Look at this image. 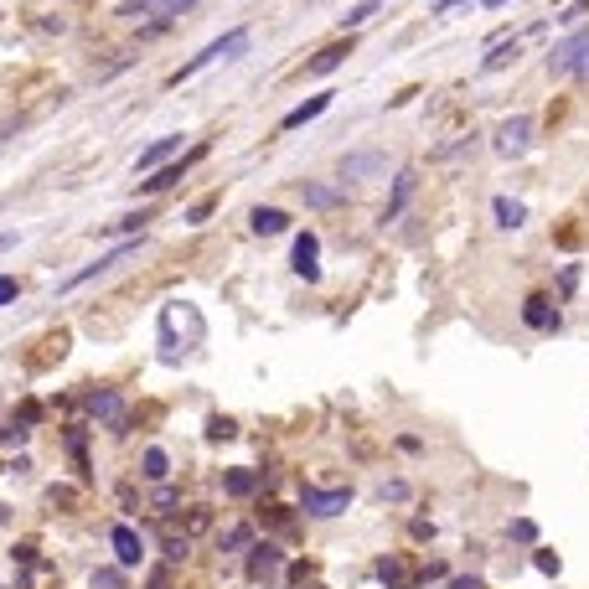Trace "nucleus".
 I'll return each instance as SVG.
<instances>
[{"label": "nucleus", "instance_id": "f257e3e1", "mask_svg": "<svg viewBox=\"0 0 589 589\" xmlns=\"http://www.w3.org/2000/svg\"><path fill=\"white\" fill-rule=\"evenodd\" d=\"M248 52V26H233V31H223L217 42H207L192 62H181V68L171 73V88H181L186 78H197L202 68H212V62H233V57H243Z\"/></svg>", "mask_w": 589, "mask_h": 589}, {"label": "nucleus", "instance_id": "f03ea898", "mask_svg": "<svg viewBox=\"0 0 589 589\" xmlns=\"http://www.w3.org/2000/svg\"><path fill=\"white\" fill-rule=\"evenodd\" d=\"M527 145H533V114H512L496 124V155L517 161V155H527Z\"/></svg>", "mask_w": 589, "mask_h": 589}, {"label": "nucleus", "instance_id": "7ed1b4c3", "mask_svg": "<svg viewBox=\"0 0 589 589\" xmlns=\"http://www.w3.org/2000/svg\"><path fill=\"white\" fill-rule=\"evenodd\" d=\"M300 507L310 517H336V512H347L352 507V491L341 486V491H321V486H300Z\"/></svg>", "mask_w": 589, "mask_h": 589}, {"label": "nucleus", "instance_id": "20e7f679", "mask_svg": "<svg viewBox=\"0 0 589 589\" xmlns=\"http://www.w3.org/2000/svg\"><path fill=\"white\" fill-rule=\"evenodd\" d=\"M341 181H372V176H383L388 171V155L383 150H352V155H341Z\"/></svg>", "mask_w": 589, "mask_h": 589}, {"label": "nucleus", "instance_id": "39448f33", "mask_svg": "<svg viewBox=\"0 0 589 589\" xmlns=\"http://www.w3.org/2000/svg\"><path fill=\"white\" fill-rule=\"evenodd\" d=\"M130 254H140V238H130V243H119V248H109V254L99 259V264H88V269H78L73 279H62V290H78V285H88V279H99V274H109L114 264H124Z\"/></svg>", "mask_w": 589, "mask_h": 589}, {"label": "nucleus", "instance_id": "423d86ee", "mask_svg": "<svg viewBox=\"0 0 589 589\" xmlns=\"http://www.w3.org/2000/svg\"><path fill=\"white\" fill-rule=\"evenodd\" d=\"M584 47H589V26H579L574 37H564V42L548 52V73H574L579 57H584Z\"/></svg>", "mask_w": 589, "mask_h": 589}, {"label": "nucleus", "instance_id": "0eeeda50", "mask_svg": "<svg viewBox=\"0 0 589 589\" xmlns=\"http://www.w3.org/2000/svg\"><path fill=\"white\" fill-rule=\"evenodd\" d=\"M109 543H114V558H119V569H135L140 558H145V543H140V533L130 522H119L114 533H109Z\"/></svg>", "mask_w": 589, "mask_h": 589}, {"label": "nucleus", "instance_id": "6e6552de", "mask_svg": "<svg viewBox=\"0 0 589 589\" xmlns=\"http://www.w3.org/2000/svg\"><path fill=\"white\" fill-rule=\"evenodd\" d=\"M290 264H295L300 279H321V238H316V233H300V238H295V259H290Z\"/></svg>", "mask_w": 589, "mask_h": 589}, {"label": "nucleus", "instance_id": "1a4fd4ad", "mask_svg": "<svg viewBox=\"0 0 589 589\" xmlns=\"http://www.w3.org/2000/svg\"><path fill=\"white\" fill-rule=\"evenodd\" d=\"M248 228H254L259 238H279L290 228V212L285 207H254V212H248Z\"/></svg>", "mask_w": 589, "mask_h": 589}, {"label": "nucleus", "instance_id": "9d476101", "mask_svg": "<svg viewBox=\"0 0 589 589\" xmlns=\"http://www.w3.org/2000/svg\"><path fill=\"white\" fill-rule=\"evenodd\" d=\"M176 150H181V135H161V140H155L150 150H140V161H135V176H150V171L161 166V161H171Z\"/></svg>", "mask_w": 589, "mask_h": 589}, {"label": "nucleus", "instance_id": "9b49d317", "mask_svg": "<svg viewBox=\"0 0 589 589\" xmlns=\"http://www.w3.org/2000/svg\"><path fill=\"white\" fill-rule=\"evenodd\" d=\"M522 321L533 326V331H558V310H553L548 295H533V300L522 305Z\"/></svg>", "mask_w": 589, "mask_h": 589}, {"label": "nucleus", "instance_id": "f8f14e48", "mask_svg": "<svg viewBox=\"0 0 589 589\" xmlns=\"http://www.w3.org/2000/svg\"><path fill=\"white\" fill-rule=\"evenodd\" d=\"M274 569H279V548L274 543H254V548H248V579H264Z\"/></svg>", "mask_w": 589, "mask_h": 589}, {"label": "nucleus", "instance_id": "ddd939ff", "mask_svg": "<svg viewBox=\"0 0 589 589\" xmlns=\"http://www.w3.org/2000/svg\"><path fill=\"white\" fill-rule=\"evenodd\" d=\"M331 109V93H316V99H305L300 109H290L285 114V130H300V124H310V119H321Z\"/></svg>", "mask_w": 589, "mask_h": 589}, {"label": "nucleus", "instance_id": "4468645a", "mask_svg": "<svg viewBox=\"0 0 589 589\" xmlns=\"http://www.w3.org/2000/svg\"><path fill=\"white\" fill-rule=\"evenodd\" d=\"M378 579L388 584V589H414V569L409 564H403V558H383V564H378Z\"/></svg>", "mask_w": 589, "mask_h": 589}, {"label": "nucleus", "instance_id": "2eb2a0df", "mask_svg": "<svg viewBox=\"0 0 589 589\" xmlns=\"http://www.w3.org/2000/svg\"><path fill=\"white\" fill-rule=\"evenodd\" d=\"M414 181H419L414 171H398V176H393V202L383 207V223H393V217L403 212V202H409V197H414Z\"/></svg>", "mask_w": 589, "mask_h": 589}, {"label": "nucleus", "instance_id": "dca6fc26", "mask_svg": "<svg viewBox=\"0 0 589 589\" xmlns=\"http://www.w3.org/2000/svg\"><path fill=\"white\" fill-rule=\"evenodd\" d=\"M491 212H496V228H507V233L527 223V207H522L517 197H496V202H491Z\"/></svg>", "mask_w": 589, "mask_h": 589}, {"label": "nucleus", "instance_id": "f3484780", "mask_svg": "<svg viewBox=\"0 0 589 589\" xmlns=\"http://www.w3.org/2000/svg\"><path fill=\"white\" fill-rule=\"evenodd\" d=\"M341 57H352V42H336V47H326V52H316V57H310V73H316V78H326V73H336V68H341Z\"/></svg>", "mask_w": 589, "mask_h": 589}, {"label": "nucleus", "instance_id": "a211bd4d", "mask_svg": "<svg viewBox=\"0 0 589 589\" xmlns=\"http://www.w3.org/2000/svg\"><path fill=\"white\" fill-rule=\"evenodd\" d=\"M300 192L310 207H341L347 202V192H336V186H321V181H300Z\"/></svg>", "mask_w": 589, "mask_h": 589}, {"label": "nucleus", "instance_id": "6ab92c4d", "mask_svg": "<svg viewBox=\"0 0 589 589\" xmlns=\"http://www.w3.org/2000/svg\"><path fill=\"white\" fill-rule=\"evenodd\" d=\"M197 0H150V16H155V26H166V21H176V16H186Z\"/></svg>", "mask_w": 589, "mask_h": 589}, {"label": "nucleus", "instance_id": "aec40b11", "mask_svg": "<svg viewBox=\"0 0 589 589\" xmlns=\"http://www.w3.org/2000/svg\"><path fill=\"white\" fill-rule=\"evenodd\" d=\"M88 409L99 414V419H114V424H119V393H114V388H99V393H88Z\"/></svg>", "mask_w": 589, "mask_h": 589}, {"label": "nucleus", "instance_id": "412c9836", "mask_svg": "<svg viewBox=\"0 0 589 589\" xmlns=\"http://www.w3.org/2000/svg\"><path fill=\"white\" fill-rule=\"evenodd\" d=\"M223 491H228V496H254V491H259V476H254V471H228V476H223Z\"/></svg>", "mask_w": 589, "mask_h": 589}, {"label": "nucleus", "instance_id": "4be33fe9", "mask_svg": "<svg viewBox=\"0 0 589 589\" xmlns=\"http://www.w3.org/2000/svg\"><path fill=\"white\" fill-rule=\"evenodd\" d=\"M186 161H192V155H186ZM186 161H181V166H166V171H155L150 181H140V192H166V186H176L181 171H186Z\"/></svg>", "mask_w": 589, "mask_h": 589}, {"label": "nucleus", "instance_id": "5701e85b", "mask_svg": "<svg viewBox=\"0 0 589 589\" xmlns=\"http://www.w3.org/2000/svg\"><path fill=\"white\" fill-rule=\"evenodd\" d=\"M512 57H517V42H502V47H491V57L481 62V73H502Z\"/></svg>", "mask_w": 589, "mask_h": 589}, {"label": "nucleus", "instance_id": "b1692460", "mask_svg": "<svg viewBox=\"0 0 589 589\" xmlns=\"http://www.w3.org/2000/svg\"><path fill=\"white\" fill-rule=\"evenodd\" d=\"M378 6H383V0H357V6L341 16V26H367L372 16H378Z\"/></svg>", "mask_w": 589, "mask_h": 589}, {"label": "nucleus", "instance_id": "393cba45", "mask_svg": "<svg viewBox=\"0 0 589 589\" xmlns=\"http://www.w3.org/2000/svg\"><path fill=\"white\" fill-rule=\"evenodd\" d=\"M166 471H171L166 450H145V481H166Z\"/></svg>", "mask_w": 589, "mask_h": 589}, {"label": "nucleus", "instance_id": "a878e982", "mask_svg": "<svg viewBox=\"0 0 589 589\" xmlns=\"http://www.w3.org/2000/svg\"><path fill=\"white\" fill-rule=\"evenodd\" d=\"M207 434H212V440H233V434H238V429H233V419H223V414H212V419H207Z\"/></svg>", "mask_w": 589, "mask_h": 589}, {"label": "nucleus", "instance_id": "bb28decb", "mask_svg": "<svg viewBox=\"0 0 589 589\" xmlns=\"http://www.w3.org/2000/svg\"><path fill=\"white\" fill-rule=\"evenodd\" d=\"M533 564H538L543 574H558V569H564V558H558L553 548H538V553H533Z\"/></svg>", "mask_w": 589, "mask_h": 589}, {"label": "nucleus", "instance_id": "cd10ccee", "mask_svg": "<svg viewBox=\"0 0 589 589\" xmlns=\"http://www.w3.org/2000/svg\"><path fill=\"white\" fill-rule=\"evenodd\" d=\"M93 589H124V574L119 569H99L93 574Z\"/></svg>", "mask_w": 589, "mask_h": 589}, {"label": "nucleus", "instance_id": "c85d7f7f", "mask_svg": "<svg viewBox=\"0 0 589 589\" xmlns=\"http://www.w3.org/2000/svg\"><path fill=\"white\" fill-rule=\"evenodd\" d=\"M212 207H217V197H202V202H197L192 212H186V223H202V217H207Z\"/></svg>", "mask_w": 589, "mask_h": 589}, {"label": "nucleus", "instance_id": "c756f323", "mask_svg": "<svg viewBox=\"0 0 589 589\" xmlns=\"http://www.w3.org/2000/svg\"><path fill=\"white\" fill-rule=\"evenodd\" d=\"M16 290H21L16 279H11V274H0V305H11V300H16Z\"/></svg>", "mask_w": 589, "mask_h": 589}, {"label": "nucleus", "instance_id": "7c9ffc66", "mask_svg": "<svg viewBox=\"0 0 589 589\" xmlns=\"http://www.w3.org/2000/svg\"><path fill=\"white\" fill-rule=\"evenodd\" d=\"M512 538H522V543H533V538H538V527H533V522H512Z\"/></svg>", "mask_w": 589, "mask_h": 589}, {"label": "nucleus", "instance_id": "2f4dec72", "mask_svg": "<svg viewBox=\"0 0 589 589\" xmlns=\"http://www.w3.org/2000/svg\"><path fill=\"white\" fill-rule=\"evenodd\" d=\"M166 558H171V564H181V558H186V538H171L166 543Z\"/></svg>", "mask_w": 589, "mask_h": 589}, {"label": "nucleus", "instance_id": "473e14b6", "mask_svg": "<svg viewBox=\"0 0 589 589\" xmlns=\"http://www.w3.org/2000/svg\"><path fill=\"white\" fill-rule=\"evenodd\" d=\"M21 440H26V429H21V424H11L6 434H0V445H21Z\"/></svg>", "mask_w": 589, "mask_h": 589}, {"label": "nucleus", "instance_id": "72a5a7b5", "mask_svg": "<svg viewBox=\"0 0 589 589\" xmlns=\"http://www.w3.org/2000/svg\"><path fill=\"white\" fill-rule=\"evenodd\" d=\"M455 6H471V0H434V16H450Z\"/></svg>", "mask_w": 589, "mask_h": 589}, {"label": "nucleus", "instance_id": "f704fd0d", "mask_svg": "<svg viewBox=\"0 0 589 589\" xmlns=\"http://www.w3.org/2000/svg\"><path fill=\"white\" fill-rule=\"evenodd\" d=\"M383 502H403V481H388L383 486Z\"/></svg>", "mask_w": 589, "mask_h": 589}, {"label": "nucleus", "instance_id": "c9c22d12", "mask_svg": "<svg viewBox=\"0 0 589 589\" xmlns=\"http://www.w3.org/2000/svg\"><path fill=\"white\" fill-rule=\"evenodd\" d=\"M243 543H248V533H243V527H233V533L223 538V548H243Z\"/></svg>", "mask_w": 589, "mask_h": 589}, {"label": "nucleus", "instance_id": "e433bc0d", "mask_svg": "<svg viewBox=\"0 0 589 589\" xmlns=\"http://www.w3.org/2000/svg\"><path fill=\"white\" fill-rule=\"evenodd\" d=\"M450 589H481V579H450Z\"/></svg>", "mask_w": 589, "mask_h": 589}, {"label": "nucleus", "instance_id": "4c0bfd02", "mask_svg": "<svg viewBox=\"0 0 589 589\" xmlns=\"http://www.w3.org/2000/svg\"><path fill=\"white\" fill-rule=\"evenodd\" d=\"M579 78H589V47H584V57H579V68H574Z\"/></svg>", "mask_w": 589, "mask_h": 589}, {"label": "nucleus", "instance_id": "58836bf2", "mask_svg": "<svg viewBox=\"0 0 589 589\" xmlns=\"http://www.w3.org/2000/svg\"><path fill=\"white\" fill-rule=\"evenodd\" d=\"M11 243H16V238H11V233H0V254H6V248H11Z\"/></svg>", "mask_w": 589, "mask_h": 589}, {"label": "nucleus", "instance_id": "ea45409f", "mask_svg": "<svg viewBox=\"0 0 589 589\" xmlns=\"http://www.w3.org/2000/svg\"><path fill=\"white\" fill-rule=\"evenodd\" d=\"M481 6H491V11H502V6H507V0H481Z\"/></svg>", "mask_w": 589, "mask_h": 589}]
</instances>
